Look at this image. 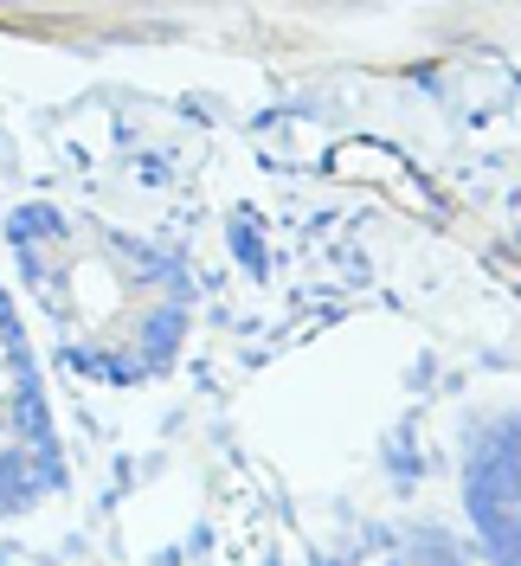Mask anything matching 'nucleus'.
Segmentation results:
<instances>
[{"label": "nucleus", "mask_w": 521, "mask_h": 566, "mask_svg": "<svg viewBox=\"0 0 521 566\" xmlns=\"http://www.w3.org/2000/svg\"><path fill=\"white\" fill-rule=\"evenodd\" d=\"M329 168H335L342 180H393L399 175V161L386 155L381 142H342V148L329 155Z\"/></svg>", "instance_id": "nucleus-1"}, {"label": "nucleus", "mask_w": 521, "mask_h": 566, "mask_svg": "<svg viewBox=\"0 0 521 566\" xmlns=\"http://www.w3.org/2000/svg\"><path fill=\"white\" fill-rule=\"evenodd\" d=\"M71 296H77V310H84V316H110V310H116V277L91 258V264H77V271H71Z\"/></svg>", "instance_id": "nucleus-2"}, {"label": "nucleus", "mask_w": 521, "mask_h": 566, "mask_svg": "<svg viewBox=\"0 0 521 566\" xmlns=\"http://www.w3.org/2000/svg\"><path fill=\"white\" fill-rule=\"evenodd\" d=\"M393 193H399V207H431V200H425V187H418V180H393Z\"/></svg>", "instance_id": "nucleus-3"}]
</instances>
